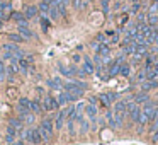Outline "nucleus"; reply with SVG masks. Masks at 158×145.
Listing matches in <instances>:
<instances>
[{
	"label": "nucleus",
	"instance_id": "nucleus-13",
	"mask_svg": "<svg viewBox=\"0 0 158 145\" xmlns=\"http://www.w3.org/2000/svg\"><path fill=\"white\" fill-rule=\"evenodd\" d=\"M19 33L24 36V39H31L32 36H34V33H32L31 29H27L26 26H19Z\"/></svg>",
	"mask_w": 158,
	"mask_h": 145
},
{
	"label": "nucleus",
	"instance_id": "nucleus-18",
	"mask_svg": "<svg viewBox=\"0 0 158 145\" xmlns=\"http://www.w3.org/2000/svg\"><path fill=\"white\" fill-rule=\"evenodd\" d=\"M129 72H131L129 63H121V68H119V73H121V75L127 77V75H129Z\"/></svg>",
	"mask_w": 158,
	"mask_h": 145
},
{
	"label": "nucleus",
	"instance_id": "nucleus-15",
	"mask_svg": "<svg viewBox=\"0 0 158 145\" xmlns=\"http://www.w3.org/2000/svg\"><path fill=\"white\" fill-rule=\"evenodd\" d=\"M97 99H99L100 103H102V106H104V108H109L110 104H112V101H110L109 94H100V96L97 97Z\"/></svg>",
	"mask_w": 158,
	"mask_h": 145
},
{
	"label": "nucleus",
	"instance_id": "nucleus-19",
	"mask_svg": "<svg viewBox=\"0 0 158 145\" xmlns=\"http://www.w3.org/2000/svg\"><path fill=\"white\" fill-rule=\"evenodd\" d=\"M49 7H51V5H49L48 4V2H46V0H43V2H41V4H39V11H41L43 12V15H46V14H48V12H49Z\"/></svg>",
	"mask_w": 158,
	"mask_h": 145
},
{
	"label": "nucleus",
	"instance_id": "nucleus-29",
	"mask_svg": "<svg viewBox=\"0 0 158 145\" xmlns=\"http://www.w3.org/2000/svg\"><path fill=\"white\" fill-rule=\"evenodd\" d=\"M2 77H5V65H4V62L0 60V79Z\"/></svg>",
	"mask_w": 158,
	"mask_h": 145
},
{
	"label": "nucleus",
	"instance_id": "nucleus-6",
	"mask_svg": "<svg viewBox=\"0 0 158 145\" xmlns=\"http://www.w3.org/2000/svg\"><path fill=\"white\" fill-rule=\"evenodd\" d=\"M107 121H109V125L112 128H117V126H121V125H123V121H121L119 118L114 114V111H109V113H107Z\"/></svg>",
	"mask_w": 158,
	"mask_h": 145
},
{
	"label": "nucleus",
	"instance_id": "nucleus-10",
	"mask_svg": "<svg viewBox=\"0 0 158 145\" xmlns=\"http://www.w3.org/2000/svg\"><path fill=\"white\" fill-rule=\"evenodd\" d=\"M31 104H32V101H29V99H26V97H22V99L19 101L17 111H22V109H29V111H31Z\"/></svg>",
	"mask_w": 158,
	"mask_h": 145
},
{
	"label": "nucleus",
	"instance_id": "nucleus-4",
	"mask_svg": "<svg viewBox=\"0 0 158 145\" xmlns=\"http://www.w3.org/2000/svg\"><path fill=\"white\" fill-rule=\"evenodd\" d=\"M58 106H60V104H58V99H56V97L46 96L44 101H43V109H44V111H53V109H56Z\"/></svg>",
	"mask_w": 158,
	"mask_h": 145
},
{
	"label": "nucleus",
	"instance_id": "nucleus-25",
	"mask_svg": "<svg viewBox=\"0 0 158 145\" xmlns=\"http://www.w3.org/2000/svg\"><path fill=\"white\" fill-rule=\"evenodd\" d=\"M9 39H10V41H14V43H22V41H24V38H22V36H19V34H9Z\"/></svg>",
	"mask_w": 158,
	"mask_h": 145
},
{
	"label": "nucleus",
	"instance_id": "nucleus-35",
	"mask_svg": "<svg viewBox=\"0 0 158 145\" xmlns=\"http://www.w3.org/2000/svg\"><path fill=\"white\" fill-rule=\"evenodd\" d=\"M153 68H155V70H158V62H156V63H155V65H153Z\"/></svg>",
	"mask_w": 158,
	"mask_h": 145
},
{
	"label": "nucleus",
	"instance_id": "nucleus-16",
	"mask_svg": "<svg viewBox=\"0 0 158 145\" xmlns=\"http://www.w3.org/2000/svg\"><path fill=\"white\" fill-rule=\"evenodd\" d=\"M22 125H24V121H22L21 120V118H15V120H14V118H12V120H10V126H14L15 128V130H21V128H22Z\"/></svg>",
	"mask_w": 158,
	"mask_h": 145
},
{
	"label": "nucleus",
	"instance_id": "nucleus-11",
	"mask_svg": "<svg viewBox=\"0 0 158 145\" xmlns=\"http://www.w3.org/2000/svg\"><path fill=\"white\" fill-rule=\"evenodd\" d=\"M14 21H17L19 22V26H26V22H27V19H26V15L24 14H21V12H14V14L10 15Z\"/></svg>",
	"mask_w": 158,
	"mask_h": 145
},
{
	"label": "nucleus",
	"instance_id": "nucleus-1",
	"mask_svg": "<svg viewBox=\"0 0 158 145\" xmlns=\"http://www.w3.org/2000/svg\"><path fill=\"white\" fill-rule=\"evenodd\" d=\"M155 111H156V106H155V103H151V101H146V104L143 106V109H141V113H139V120H138V123H139V125L150 123V121L155 118Z\"/></svg>",
	"mask_w": 158,
	"mask_h": 145
},
{
	"label": "nucleus",
	"instance_id": "nucleus-3",
	"mask_svg": "<svg viewBox=\"0 0 158 145\" xmlns=\"http://www.w3.org/2000/svg\"><path fill=\"white\" fill-rule=\"evenodd\" d=\"M24 138L29 142V143H34V145H38V143H41V142H43L41 131H39V130H34V128H31V130H26Z\"/></svg>",
	"mask_w": 158,
	"mask_h": 145
},
{
	"label": "nucleus",
	"instance_id": "nucleus-9",
	"mask_svg": "<svg viewBox=\"0 0 158 145\" xmlns=\"http://www.w3.org/2000/svg\"><path fill=\"white\" fill-rule=\"evenodd\" d=\"M97 55H100L102 58H109V55H110L109 46H107V45H100V46H97Z\"/></svg>",
	"mask_w": 158,
	"mask_h": 145
},
{
	"label": "nucleus",
	"instance_id": "nucleus-7",
	"mask_svg": "<svg viewBox=\"0 0 158 145\" xmlns=\"http://www.w3.org/2000/svg\"><path fill=\"white\" fill-rule=\"evenodd\" d=\"M66 113H68V109H61V111H60L58 118H56V130H61V128H63V123H65Z\"/></svg>",
	"mask_w": 158,
	"mask_h": 145
},
{
	"label": "nucleus",
	"instance_id": "nucleus-21",
	"mask_svg": "<svg viewBox=\"0 0 158 145\" xmlns=\"http://www.w3.org/2000/svg\"><path fill=\"white\" fill-rule=\"evenodd\" d=\"M48 84H49L51 87H55V89H60V87H63L61 79H60V77H56V79H51V80H48Z\"/></svg>",
	"mask_w": 158,
	"mask_h": 145
},
{
	"label": "nucleus",
	"instance_id": "nucleus-37",
	"mask_svg": "<svg viewBox=\"0 0 158 145\" xmlns=\"http://www.w3.org/2000/svg\"><path fill=\"white\" fill-rule=\"evenodd\" d=\"M14 145H24V143H22V142H17V143H14Z\"/></svg>",
	"mask_w": 158,
	"mask_h": 145
},
{
	"label": "nucleus",
	"instance_id": "nucleus-17",
	"mask_svg": "<svg viewBox=\"0 0 158 145\" xmlns=\"http://www.w3.org/2000/svg\"><path fill=\"white\" fill-rule=\"evenodd\" d=\"M36 12H38V7H27L24 11V15H26V19H31V17H34L36 15Z\"/></svg>",
	"mask_w": 158,
	"mask_h": 145
},
{
	"label": "nucleus",
	"instance_id": "nucleus-36",
	"mask_svg": "<svg viewBox=\"0 0 158 145\" xmlns=\"http://www.w3.org/2000/svg\"><path fill=\"white\" fill-rule=\"evenodd\" d=\"M2 26H4V21H2V19H0V29H2Z\"/></svg>",
	"mask_w": 158,
	"mask_h": 145
},
{
	"label": "nucleus",
	"instance_id": "nucleus-28",
	"mask_svg": "<svg viewBox=\"0 0 158 145\" xmlns=\"http://www.w3.org/2000/svg\"><path fill=\"white\" fill-rule=\"evenodd\" d=\"M102 9H104V14L109 12V0H102Z\"/></svg>",
	"mask_w": 158,
	"mask_h": 145
},
{
	"label": "nucleus",
	"instance_id": "nucleus-14",
	"mask_svg": "<svg viewBox=\"0 0 158 145\" xmlns=\"http://www.w3.org/2000/svg\"><path fill=\"white\" fill-rule=\"evenodd\" d=\"M83 70H85L87 73H92L94 72V62L90 58H87V56L83 58Z\"/></svg>",
	"mask_w": 158,
	"mask_h": 145
},
{
	"label": "nucleus",
	"instance_id": "nucleus-2",
	"mask_svg": "<svg viewBox=\"0 0 158 145\" xmlns=\"http://www.w3.org/2000/svg\"><path fill=\"white\" fill-rule=\"evenodd\" d=\"M39 131H41V135H43V140H49L51 138V135H53V130H55V126H53V120H44L41 125H39V128H38Z\"/></svg>",
	"mask_w": 158,
	"mask_h": 145
},
{
	"label": "nucleus",
	"instance_id": "nucleus-31",
	"mask_svg": "<svg viewBox=\"0 0 158 145\" xmlns=\"http://www.w3.org/2000/svg\"><path fill=\"white\" fill-rule=\"evenodd\" d=\"M109 97H110V101L114 103V101H116L117 97H119V94H116V92H109Z\"/></svg>",
	"mask_w": 158,
	"mask_h": 145
},
{
	"label": "nucleus",
	"instance_id": "nucleus-8",
	"mask_svg": "<svg viewBox=\"0 0 158 145\" xmlns=\"http://www.w3.org/2000/svg\"><path fill=\"white\" fill-rule=\"evenodd\" d=\"M85 113H87V116H89L92 121H95V116H97V108H95V104L90 103L89 106L85 108Z\"/></svg>",
	"mask_w": 158,
	"mask_h": 145
},
{
	"label": "nucleus",
	"instance_id": "nucleus-20",
	"mask_svg": "<svg viewBox=\"0 0 158 145\" xmlns=\"http://www.w3.org/2000/svg\"><path fill=\"white\" fill-rule=\"evenodd\" d=\"M66 103H70V99H68V94H66V90H63V92L58 96V104L61 106V104H66Z\"/></svg>",
	"mask_w": 158,
	"mask_h": 145
},
{
	"label": "nucleus",
	"instance_id": "nucleus-22",
	"mask_svg": "<svg viewBox=\"0 0 158 145\" xmlns=\"http://www.w3.org/2000/svg\"><path fill=\"white\" fill-rule=\"evenodd\" d=\"M31 111H36V113L43 111V104H41V101H39V99L32 101V104H31Z\"/></svg>",
	"mask_w": 158,
	"mask_h": 145
},
{
	"label": "nucleus",
	"instance_id": "nucleus-23",
	"mask_svg": "<svg viewBox=\"0 0 158 145\" xmlns=\"http://www.w3.org/2000/svg\"><path fill=\"white\" fill-rule=\"evenodd\" d=\"M141 60H144V56H141L139 53H133V56H131V65H138Z\"/></svg>",
	"mask_w": 158,
	"mask_h": 145
},
{
	"label": "nucleus",
	"instance_id": "nucleus-33",
	"mask_svg": "<svg viewBox=\"0 0 158 145\" xmlns=\"http://www.w3.org/2000/svg\"><path fill=\"white\" fill-rule=\"evenodd\" d=\"M97 41H99V43H104V41H106V36H104V34H99V36H97Z\"/></svg>",
	"mask_w": 158,
	"mask_h": 145
},
{
	"label": "nucleus",
	"instance_id": "nucleus-24",
	"mask_svg": "<svg viewBox=\"0 0 158 145\" xmlns=\"http://www.w3.org/2000/svg\"><path fill=\"white\" fill-rule=\"evenodd\" d=\"M7 96L10 97V99H15V97L19 96V90L15 89V87H9V89H7Z\"/></svg>",
	"mask_w": 158,
	"mask_h": 145
},
{
	"label": "nucleus",
	"instance_id": "nucleus-26",
	"mask_svg": "<svg viewBox=\"0 0 158 145\" xmlns=\"http://www.w3.org/2000/svg\"><path fill=\"white\" fill-rule=\"evenodd\" d=\"M148 101V96H146V92H143V94H138L136 96V103H146Z\"/></svg>",
	"mask_w": 158,
	"mask_h": 145
},
{
	"label": "nucleus",
	"instance_id": "nucleus-34",
	"mask_svg": "<svg viewBox=\"0 0 158 145\" xmlns=\"http://www.w3.org/2000/svg\"><path fill=\"white\" fill-rule=\"evenodd\" d=\"M153 142H158V130H155V135H153Z\"/></svg>",
	"mask_w": 158,
	"mask_h": 145
},
{
	"label": "nucleus",
	"instance_id": "nucleus-27",
	"mask_svg": "<svg viewBox=\"0 0 158 145\" xmlns=\"http://www.w3.org/2000/svg\"><path fill=\"white\" fill-rule=\"evenodd\" d=\"M41 26H43V29H44V31H46V29L49 28V19L43 15V19H41Z\"/></svg>",
	"mask_w": 158,
	"mask_h": 145
},
{
	"label": "nucleus",
	"instance_id": "nucleus-5",
	"mask_svg": "<svg viewBox=\"0 0 158 145\" xmlns=\"http://www.w3.org/2000/svg\"><path fill=\"white\" fill-rule=\"evenodd\" d=\"M158 87V80L156 79H146L141 82V90L146 92V90H151V89H156Z\"/></svg>",
	"mask_w": 158,
	"mask_h": 145
},
{
	"label": "nucleus",
	"instance_id": "nucleus-12",
	"mask_svg": "<svg viewBox=\"0 0 158 145\" xmlns=\"http://www.w3.org/2000/svg\"><path fill=\"white\" fill-rule=\"evenodd\" d=\"M139 113H141V108L138 106V104L129 111V116H131V120H133L134 123H138V120H139Z\"/></svg>",
	"mask_w": 158,
	"mask_h": 145
},
{
	"label": "nucleus",
	"instance_id": "nucleus-38",
	"mask_svg": "<svg viewBox=\"0 0 158 145\" xmlns=\"http://www.w3.org/2000/svg\"><path fill=\"white\" fill-rule=\"evenodd\" d=\"M155 2H158V0H155Z\"/></svg>",
	"mask_w": 158,
	"mask_h": 145
},
{
	"label": "nucleus",
	"instance_id": "nucleus-32",
	"mask_svg": "<svg viewBox=\"0 0 158 145\" xmlns=\"http://www.w3.org/2000/svg\"><path fill=\"white\" fill-rule=\"evenodd\" d=\"M73 7L80 9V7H82V2H80V0H73Z\"/></svg>",
	"mask_w": 158,
	"mask_h": 145
},
{
	"label": "nucleus",
	"instance_id": "nucleus-30",
	"mask_svg": "<svg viewBox=\"0 0 158 145\" xmlns=\"http://www.w3.org/2000/svg\"><path fill=\"white\" fill-rule=\"evenodd\" d=\"M138 11H139V4H138V2H134V5H133V9H131V12H133V14H136Z\"/></svg>",
	"mask_w": 158,
	"mask_h": 145
}]
</instances>
